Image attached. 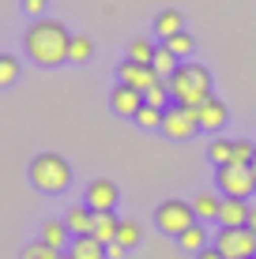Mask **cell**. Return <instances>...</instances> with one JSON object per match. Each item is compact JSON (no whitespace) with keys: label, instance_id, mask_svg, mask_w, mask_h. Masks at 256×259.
Segmentation results:
<instances>
[{"label":"cell","instance_id":"e0dca14e","mask_svg":"<svg viewBox=\"0 0 256 259\" xmlns=\"http://www.w3.org/2000/svg\"><path fill=\"white\" fill-rule=\"evenodd\" d=\"M68 252H72V259H105V244L87 233V237H72Z\"/></svg>","mask_w":256,"mask_h":259},{"label":"cell","instance_id":"f1b7e54d","mask_svg":"<svg viewBox=\"0 0 256 259\" xmlns=\"http://www.w3.org/2000/svg\"><path fill=\"white\" fill-rule=\"evenodd\" d=\"M132 120H136L139 128H162V109H155V105L143 102V105H139V113H136Z\"/></svg>","mask_w":256,"mask_h":259},{"label":"cell","instance_id":"d4e9b609","mask_svg":"<svg viewBox=\"0 0 256 259\" xmlns=\"http://www.w3.org/2000/svg\"><path fill=\"white\" fill-rule=\"evenodd\" d=\"M143 102L155 105V109H166V105H170V87H166V79H158L155 87H147V91H143Z\"/></svg>","mask_w":256,"mask_h":259},{"label":"cell","instance_id":"2e32d148","mask_svg":"<svg viewBox=\"0 0 256 259\" xmlns=\"http://www.w3.org/2000/svg\"><path fill=\"white\" fill-rule=\"evenodd\" d=\"M218 207H223V192H196L192 199V210H196V222H207V218H218Z\"/></svg>","mask_w":256,"mask_h":259},{"label":"cell","instance_id":"ba28073f","mask_svg":"<svg viewBox=\"0 0 256 259\" xmlns=\"http://www.w3.org/2000/svg\"><path fill=\"white\" fill-rule=\"evenodd\" d=\"M117 83L136 87V91H147V87L158 83V71H155L151 64H139V60H128V57H125V64L117 68Z\"/></svg>","mask_w":256,"mask_h":259},{"label":"cell","instance_id":"ffe728a7","mask_svg":"<svg viewBox=\"0 0 256 259\" xmlns=\"http://www.w3.org/2000/svg\"><path fill=\"white\" fill-rule=\"evenodd\" d=\"M177 64H181V60L173 57V53L166 49V46H158V49H155V57H151V68L158 71V79H170L173 71H177Z\"/></svg>","mask_w":256,"mask_h":259},{"label":"cell","instance_id":"6da1fadb","mask_svg":"<svg viewBox=\"0 0 256 259\" xmlns=\"http://www.w3.org/2000/svg\"><path fill=\"white\" fill-rule=\"evenodd\" d=\"M26 57L38 68H57L68 60V46H72V34L60 19H34L23 34Z\"/></svg>","mask_w":256,"mask_h":259},{"label":"cell","instance_id":"7a4b0ae2","mask_svg":"<svg viewBox=\"0 0 256 259\" xmlns=\"http://www.w3.org/2000/svg\"><path fill=\"white\" fill-rule=\"evenodd\" d=\"M166 87H170V98L177 105H192V109H200V105L211 98V71L204 64H196V60H181L177 71L166 79Z\"/></svg>","mask_w":256,"mask_h":259},{"label":"cell","instance_id":"9a60e30c","mask_svg":"<svg viewBox=\"0 0 256 259\" xmlns=\"http://www.w3.org/2000/svg\"><path fill=\"white\" fill-rule=\"evenodd\" d=\"M42 240H46L49 248H57V252H64V248L72 244V233H68L64 218H49L46 226H42Z\"/></svg>","mask_w":256,"mask_h":259},{"label":"cell","instance_id":"d6986e66","mask_svg":"<svg viewBox=\"0 0 256 259\" xmlns=\"http://www.w3.org/2000/svg\"><path fill=\"white\" fill-rule=\"evenodd\" d=\"M177 248H185V252H204L207 248V229H204V222H196V226H189L185 233L177 237Z\"/></svg>","mask_w":256,"mask_h":259},{"label":"cell","instance_id":"d6a6232c","mask_svg":"<svg viewBox=\"0 0 256 259\" xmlns=\"http://www.w3.org/2000/svg\"><path fill=\"white\" fill-rule=\"evenodd\" d=\"M192 259H226V255H223V252H218V248H215V244H207V248H204V252H196V255H192Z\"/></svg>","mask_w":256,"mask_h":259},{"label":"cell","instance_id":"836d02e7","mask_svg":"<svg viewBox=\"0 0 256 259\" xmlns=\"http://www.w3.org/2000/svg\"><path fill=\"white\" fill-rule=\"evenodd\" d=\"M249 229L256 233V207H249Z\"/></svg>","mask_w":256,"mask_h":259},{"label":"cell","instance_id":"30bf717a","mask_svg":"<svg viewBox=\"0 0 256 259\" xmlns=\"http://www.w3.org/2000/svg\"><path fill=\"white\" fill-rule=\"evenodd\" d=\"M139 105H143V91H136V87L117 83V87L109 91V109L117 113V117H136Z\"/></svg>","mask_w":256,"mask_h":259},{"label":"cell","instance_id":"484cf974","mask_svg":"<svg viewBox=\"0 0 256 259\" xmlns=\"http://www.w3.org/2000/svg\"><path fill=\"white\" fill-rule=\"evenodd\" d=\"M19 259H60L57 248H49L46 240H30V244L19 252Z\"/></svg>","mask_w":256,"mask_h":259},{"label":"cell","instance_id":"7c38bea8","mask_svg":"<svg viewBox=\"0 0 256 259\" xmlns=\"http://www.w3.org/2000/svg\"><path fill=\"white\" fill-rule=\"evenodd\" d=\"M218 229H237V226H249V199H226L223 195V207H218Z\"/></svg>","mask_w":256,"mask_h":259},{"label":"cell","instance_id":"4316f807","mask_svg":"<svg viewBox=\"0 0 256 259\" xmlns=\"http://www.w3.org/2000/svg\"><path fill=\"white\" fill-rule=\"evenodd\" d=\"M162 46H166V49H170V53H173V57H177V60H181V57H189V53H192V49H196V41H192V38H189V34H185V30H181V34H173V38H166V41H162Z\"/></svg>","mask_w":256,"mask_h":259},{"label":"cell","instance_id":"1f68e13d","mask_svg":"<svg viewBox=\"0 0 256 259\" xmlns=\"http://www.w3.org/2000/svg\"><path fill=\"white\" fill-rule=\"evenodd\" d=\"M125 252H128V248L117 244V240H113V244H105V259H125Z\"/></svg>","mask_w":256,"mask_h":259},{"label":"cell","instance_id":"cb8c5ba5","mask_svg":"<svg viewBox=\"0 0 256 259\" xmlns=\"http://www.w3.org/2000/svg\"><path fill=\"white\" fill-rule=\"evenodd\" d=\"M139 237H143L139 222H132V218H121V226H117V244H125V248H136V244H139Z\"/></svg>","mask_w":256,"mask_h":259},{"label":"cell","instance_id":"3957f363","mask_svg":"<svg viewBox=\"0 0 256 259\" xmlns=\"http://www.w3.org/2000/svg\"><path fill=\"white\" fill-rule=\"evenodd\" d=\"M30 184L46 195H57L72 184V165L64 162L60 154H38L30 162Z\"/></svg>","mask_w":256,"mask_h":259},{"label":"cell","instance_id":"e575fe53","mask_svg":"<svg viewBox=\"0 0 256 259\" xmlns=\"http://www.w3.org/2000/svg\"><path fill=\"white\" fill-rule=\"evenodd\" d=\"M249 169H252V177H256V154H252V162H249Z\"/></svg>","mask_w":256,"mask_h":259},{"label":"cell","instance_id":"9c48e42d","mask_svg":"<svg viewBox=\"0 0 256 259\" xmlns=\"http://www.w3.org/2000/svg\"><path fill=\"white\" fill-rule=\"evenodd\" d=\"M117 199H121L117 184L105 181V177H98V181L87 184V199H83V203H87L91 210H113V207H117Z\"/></svg>","mask_w":256,"mask_h":259},{"label":"cell","instance_id":"277c9868","mask_svg":"<svg viewBox=\"0 0 256 259\" xmlns=\"http://www.w3.org/2000/svg\"><path fill=\"white\" fill-rule=\"evenodd\" d=\"M155 226L162 229L166 237L177 240L189 226H196V210H192V203H185V199H166V203L155 207Z\"/></svg>","mask_w":256,"mask_h":259},{"label":"cell","instance_id":"603a6c76","mask_svg":"<svg viewBox=\"0 0 256 259\" xmlns=\"http://www.w3.org/2000/svg\"><path fill=\"white\" fill-rule=\"evenodd\" d=\"M155 41L151 38H132L128 41V60H139V64H151V57H155Z\"/></svg>","mask_w":256,"mask_h":259},{"label":"cell","instance_id":"44dd1931","mask_svg":"<svg viewBox=\"0 0 256 259\" xmlns=\"http://www.w3.org/2000/svg\"><path fill=\"white\" fill-rule=\"evenodd\" d=\"M207 158L215 162V169L218 165H230L234 162V139H211L207 143Z\"/></svg>","mask_w":256,"mask_h":259},{"label":"cell","instance_id":"8992f818","mask_svg":"<svg viewBox=\"0 0 256 259\" xmlns=\"http://www.w3.org/2000/svg\"><path fill=\"white\" fill-rule=\"evenodd\" d=\"M162 132L166 139H192L200 132V120H196V109H192V105H166L162 109Z\"/></svg>","mask_w":256,"mask_h":259},{"label":"cell","instance_id":"7402d4cb","mask_svg":"<svg viewBox=\"0 0 256 259\" xmlns=\"http://www.w3.org/2000/svg\"><path fill=\"white\" fill-rule=\"evenodd\" d=\"M94 53V41L87 38V34H72V46H68V60L72 64H83V60H91Z\"/></svg>","mask_w":256,"mask_h":259},{"label":"cell","instance_id":"52a82bcc","mask_svg":"<svg viewBox=\"0 0 256 259\" xmlns=\"http://www.w3.org/2000/svg\"><path fill=\"white\" fill-rule=\"evenodd\" d=\"M211 244H215L226 259H252V255H256V233H252L249 226H237V229H218Z\"/></svg>","mask_w":256,"mask_h":259},{"label":"cell","instance_id":"5b68a950","mask_svg":"<svg viewBox=\"0 0 256 259\" xmlns=\"http://www.w3.org/2000/svg\"><path fill=\"white\" fill-rule=\"evenodd\" d=\"M215 188L226 195V199H249V195L256 192V177H252V169L249 165H218V173H215Z\"/></svg>","mask_w":256,"mask_h":259},{"label":"cell","instance_id":"f546056e","mask_svg":"<svg viewBox=\"0 0 256 259\" xmlns=\"http://www.w3.org/2000/svg\"><path fill=\"white\" fill-rule=\"evenodd\" d=\"M252 154H256V143H249V139H234V162H237V165H249Z\"/></svg>","mask_w":256,"mask_h":259},{"label":"cell","instance_id":"5bb4252c","mask_svg":"<svg viewBox=\"0 0 256 259\" xmlns=\"http://www.w3.org/2000/svg\"><path fill=\"white\" fill-rule=\"evenodd\" d=\"M117 226H121V218H117L113 210H94L91 237H94V240H102V244H113V240H117Z\"/></svg>","mask_w":256,"mask_h":259},{"label":"cell","instance_id":"4fadbf2b","mask_svg":"<svg viewBox=\"0 0 256 259\" xmlns=\"http://www.w3.org/2000/svg\"><path fill=\"white\" fill-rule=\"evenodd\" d=\"M64 226H68L72 237H87L91 226H94V210L87 207V203H76V207H68V214H64Z\"/></svg>","mask_w":256,"mask_h":259},{"label":"cell","instance_id":"83f0119b","mask_svg":"<svg viewBox=\"0 0 256 259\" xmlns=\"http://www.w3.org/2000/svg\"><path fill=\"white\" fill-rule=\"evenodd\" d=\"M19 79V60L12 53H0V87H12Z\"/></svg>","mask_w":256,"mask_h":259},{"label":"cell","instance_id":"4dcf8cb0","mask_svg":"<svg viewBox=\"0 0 256 259\" xmlns=\"http://www.w3.org/2000/svg\"><path fill=\"white\" fill-rule=\"evenodd\" d=\"M23 12L34 15V19H42V12H46V0H23Z\"/></svg>","mask_w":256,"mask_h":259},{"label":"cell","instance_id":"ac0fdd59","mask_svg":"<svg viewBox=\"0 0 256 259\" xmlns=\"http://www.w3.org/2000/svg\"><path fill=\"white\" fill-rule=\"evenodd\" d=\"M181 30H185V15L177 12V8L158 12V19H155V34L158 38H173V34H181Z\"/></svg>","mask_w":256,"mask_h":259},{"label":"cell","instance_id":"8fae6325","mask_svg":"<svg viewBox=\"0 0 256 259\" xmlns=\"http://www.w3.org/2000/svg\"><path fill=\"white\" fill-rule=\"evenodd\" d=\"M226 117H230V109H226V102H223V98H215V94H211L207 102L196 109V120H200V128H207V132H218V128H226Z\"/></svg>","mask_w":256,"mask_h":259},{"label":"cell","instance_id":"d590c367","mask_svg":"<svg viewBox=\"0 0 256 259\" xmlns=\"http://www.w3.org/2000/svg\"><path fill=\"white\" fill-rule=\"evenodd\" d=\"M60 259H72V252H60Z\"/></svg>","mask_w":256,"mask_h":259}]
</instances>
